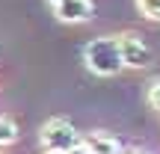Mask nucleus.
I'll use <instances>...</instances> for the list:
<instances>
[{
	"mask_svg": "<svg viewBox=\"0 0 160 154\" xmlns=\"http://www.w3.org/2000/svg\"><path fill=\"white\" fill-rule=\"evenodd\" d=\"M68 154H89V148H86V145H77L74 151H68Z\"/></svg>",
	"mask_w": 160,
	"mask_h": 154,
	"instance_id": "1a4fd4ad",
	"label": "nucleus"
},
{
	"mask_svg": "<svg viewBox=\"0 0 160 154\" xmlns=\"http://www.w3.org/2000/svg\"><path fill=\"white\" fill-rule=\"evenodd\" d=\"M145 101H148L151 110L160 113V80H151V83H148V89H145Z\"/></svg>",
	"mask_w": 160,
	"mask_h": 154,
	"instance_id": "6e6552de",
	"label": "nucleus"
},
{
	"mask_svg": "<svg viewBox=\"0 0 160 154\" xmlns=\"http://www.w3.org/2000/svg\"><path fill=\"white\" fill-rule=\"evenodd\" d=\"M18 125L12 119H6V116H0V148H6V145H12V142H18Z\"/></svg>",
	"mask_w": 160,
	"mask_h": 154,
	"instance_id": "423d86ee",
	"label": "nucleus"
},
{
	"mask_svg": "<svg viewBox=\"0 0 160 154\" xmlns=\"http://www.w3.org/2000/svg\"><path fill=\"white\" fill-rule=\"evenodd\" d=\"M137 154H145V151H137Z\"/></svg>",
	"mask_w": 160,
	"mask_h": 154,
	"instance_id": "9d476101",
	"label": "nucleus"
},
{
	"mask_svg": "<svg viewBox=\"0 0 160 154\" xmlns=\"http://www.w3.org/2000/svg\"><path fill=\"white\" fill-rule=\"evenodd\" d=\"M53 15L65 24H86L95 15V3L92 0H48Z\"/></svg>",
	"mask_w": 160,
	"mask_h": 154,
	"instance_id": "20e7f679",
	"label": "nucleus"
},
{
	"mask_svg": "<svg viewBox=\"0 0 160 154\" xmlns=\"http://www.w3.org/2000/svg\"><path fill=\"white\" fill-rule=\"evenodd\" d=\"M83 65L98 77H116L122 74V47L119 36H95L83 45Z\"/></svg>",
	"mask_w": 160,
	"mask_h": 154,
	"instance_id": "f257e3e1",
	"label": "nucleus"
},
{
	"mask_svg": "<svg viewBox=\"0 0 160 154\" xmlns=\"http://www.w3.org/2000/svg\"><path fill=\"white\" fill-rule=\"evenodd\" d=\"M119 47H122V62L125 68H148L151 65V47L142 42V36L137 33H125L119 36Z\"/></svg>",
	"mask_w": 160,
	"mask_h": 154,
	"instance_id": "7ed1b4c3",
	"label": "nucleus"
},
{
	"mask_svg": "<svg viewBox=\"0 0 160 154\" xmlns=\"http://www.w3.org/2000/svg\"><path fill=\"white\" fill-rule=\"evenodd\" d=\"M83 145L89 148V154H125V142L119 137H113L110 131L83 133Z\"/></svg>",
	"mask_w": 160,
	"mask_h": 154,
	"instance_id": "39448f33",
	"label": "nucleus"
},
{
	"mask_svg": "<svg viewBox=\"0 0 160 154\" xmlns=\"http://www.w3.org/2000/svg\"><path fill=\"white\" fill-rule=\"evenodd\" d=\"M137 6L148 21H160V0H137Z\"/></svg>",
	"mask_w": 160,
	"mask_h": 154,
	"instance_id": "0eeeda50",
	"label": "nucleus"
},
{
	"mask_svg": "<svg viewBox=\"0 0 160 154\" xmlns=\"http://www.w3.org/2000/svg\"><path fill=\"white\" fill-rule=\"evenodd\" d=\"M39 142L45 154H68L77 145H83V133L62 116H53L39 127Z\"/></svg>",
	"mask_w": 160,
	"mask_h": 154,
	"instance_id": "f03ea898",
	"label": "nucleus"
}]
</instances>
